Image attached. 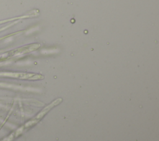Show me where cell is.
Wrapping results in <instances>:
<instances>
[{
	"instance_id": "1",
	"label": "cell",
	"mask_w": 159,
	"mask_h": 141,
	"mask_svg": "<svg viewBox=\"0 0 159 141\" xmlns=\"http://www.w3.org/2000/svg\"><path fill=\"white\" fill-rule=\"evenodd\" d=\"M62 101V98H58L56 100H53L52 103L47 105L32 120H31L30 122L27 123L26 126H32L34 124H35L37 123L40 119H42L53 108H54L55 106L58 105Z\"/></svg>"
}]
</instances>
